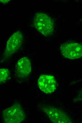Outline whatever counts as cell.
Masks as SVG:
<instances>
[{"label":"cell","mask_w":82,"mask_h":123,"mask_svg":"<svg viewBox=\"0 0 82 123\" xmlns=\"http://www.w3.org/2000/svg\"><path fill=\"white\" fill-rule=\"evenodd\" d=\"M61 52L65 58L70 59L82 57V44L75 42H66L60 47Z\"/></svg>","instance_id":"4"},{"label":"cell","mask_w":82,"mask_h":123,"mask_svg":"<svg viewBox=\"0 0 82 123\" xmlns=\"http://www.w3.org/2000/svg\"><path fill=\"white\" fill-rule=\"evenodd\" d=\"M0 82L1 83H4L7 81L10 76V72L6 68H2L0 70Z\"/></svg>","instance_id":"7"},{"label":"cell","mask_w":82,"mask_h":123,"mask_svg":"<svg viewBox=\"0 0 82 123\" xmlns=\"http://www.w3.org/2000/svg\"><path fill=\"white\" fill-rule=\"evenodd\" d=\"M23 37L22 33L17 31L13 33L7 41L3 55L4 59H8L21 47Z\"/></svg>","instance_id":"3"},{"label":"cell","mask_w":82,"mask_h":123,"mask_svg":"<svg viewBox=\"0 0 82 123\" xmlns=\"http://www.w3.org/2000/svg\"><path fill=\"white\" fill-rule=\"evenodd\" d=\"M81 92V94H80L79 95V96H81V97H80V98H81H81H82V91Z\"/></svg>","instance_id":"8"},{"label":"cell","mask_w":82,"mask_h":123,"mask_svg":"<svg viewBox=\"0 0 82 123\" xmlns=\"http://www.w3.org/2000/svg\"><path fill=\"white\" fill-rule=\"evenodd\" d=\"M31 71V62L28 58L23 57L17 62L15 67V71L19 77L23 78H26Z\"/></svg>","instance_id":"6"},{"label":"cell","mask_w":82,"mask_h":123,"mask_svg":"<svg viewBox=\"0 0 82 123\" xmlns=\"http://www.w3.org/2000/svg\"><path fill=\"white\" fill-rule=\"evenodd\" d=\"M33 23L37 30L45 36L50 35L53 31V21L45 13L39 12L36 13L34 18Z\"/></svg>","instance_id":"1"},{"label":"cell","mask_w":82,"mask_h":123,"mask_svg":"<svg viewBox=\"0 0 82 123\" xmlns=\"http://www.w3.org/2000/svg\"><path fill=\"white\" fill-rule=\"evenodd\" d=\"M4 122L7 123H19L26 118L25 114L20 105L16 103L4 110L3 113Z\"/></svg>","instance_id":"2"},{"label":"cell","mask_w":82,"mask_h":123,"mask_svg":"<svg viewBox=\"0 0 82 123\" xmlns=\"http://www.w3.org/2000/svg\"><path fill=\"white\" fill-rule=\"evenodd\" d=\"M38 84L41 90L46 94L51 93L56 89V81L52 75H41L38 79Z\"/></svg>","instance_id":"5"}]
</instances>
